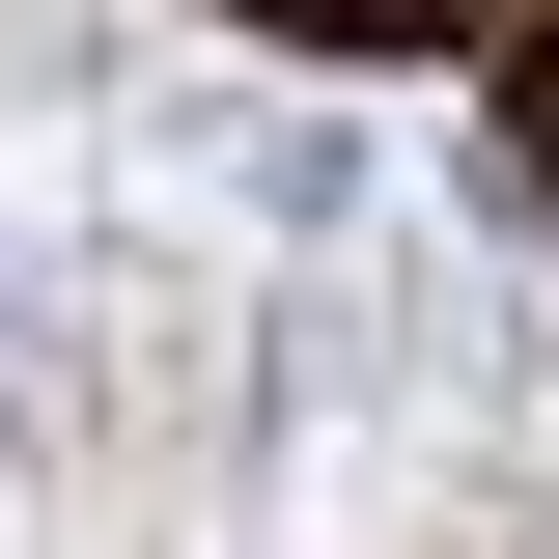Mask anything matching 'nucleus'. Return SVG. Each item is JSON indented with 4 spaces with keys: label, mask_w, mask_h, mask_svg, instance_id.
<instances>
[{
    "label": "nucleus",
    "mask_w": 559,
    "mask_h": 559,
    "mask_svg": "<svg viewBox=\"0 0 559 559\" xmlns=\"http://www.w3.org/2000/svg\"><path fill=\"white\" fill-rule=\"evenodd\" d=\"M224 197H252L280 252H364V224H392V140L364 112H224Z\"/></svg>",
    "instance_id": "1"
},
{
    "label": "nucleus",
    "mask_w": 559,
    "mask_h": 559,
    "mask_svg": "<svg viewBox=\"0 0 559 559\" xmlns=\"http://www.w3.org/2000/svg\"><path fill=\"white\" fill-rule=\"evenodd\" d=\"M476 112H503V168H532V197H559V57H532V84H476Z\"/></svg>",
    "instance_id": "2"
}]
</instances>
